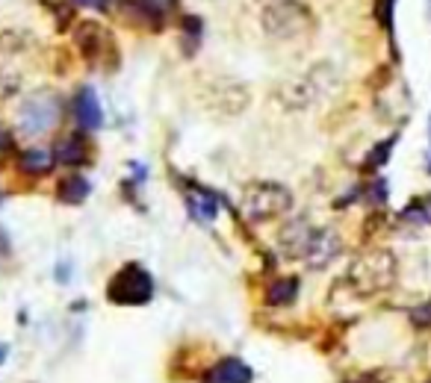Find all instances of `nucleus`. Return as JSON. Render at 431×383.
Instances as JSON below:
<instances>
[{
    "label": "nucleus",
    "mask_w": 431,
    "mask_h": 383,
    "mask_svg": "<svg viewBox=\"0 0 431 383\" xmlns=\"http://www.w3.org/2000/svg\"><path fill=\"white\" fill-rule=\"evenodd\" d=\"M54 165H56V156H54V151H47V147H27V151H21V156H18V169L30 177L51 174Z\"/></svg>",
    "instance_id": "12"
},
{
    "label": "nucleus",
    "mask_w": 431,
    "mask_h": 383,
    "mask_svg": "<svg viewBox=\"0 0 431 383\" xmlns=\"http://www.w3.org/2000/svg\"><path fill=\"white\" fill-rule=\"evenodd\" d=\"M106 298L119 307H142L154 298V277L139 262H127L106 283Z\"/></svg>",
    "instance_id": "5"
},
{
    "label": "nucleus",
    "mask_w": 431,
    "mask_h": 383,
    "mask_svg": "<svg viewBox=\"0 0 431 383\" xmlns=\"http://www.w3.org/2000/svg\"><path fill=\"white\" fill-rule=\"evenodd\" d=\"M299 298V280L296 277H281L266 289V304L269 307H287Z\"/></svg>",
    "instance_id": "14"
},
{
    "label": "nucleus",
    "mask_w": 431,
    "mask_h": 383,
    "mask_svg": "<svg viewBox=\"0 0 431 383\" xmlns=\"http://www.w3.org/2000/svg\"><path fill=\"white\" fill-rule=\"evenodd\" d=\"M54 156L56 162L68 165V169H80L83 162H89V142L80 133H68L54 145Z\"/></svg>",
    "instance_id": "11"
},
{
    "label": "nucleus",
    "mask_w": 431,
    "mask_h": 383,
    "mask_svg": "<svg viewBox=\"0 0 431 383\" xmlns=\"http://www.w3.org/2000/svg\"><path fill=\"white\" fill-rule=\"evenodd\" d=\"M260 27L269 38L278 42H296L313 33L316 18H313L310 6H305L301 0H275V3L263 6L260 12Z\"/></svg>",
    "instance_id": "3"
},
{
    "label": "nucleus",
    "mask_w": 431,
    "mask_h": 383,
    "mask_svg": "<svg viewBox=\"0 0 431 383\" xmlns=\"http://www.w3.org/2000/svg\"><path fill=\"white\" fill-rule=\"evenodd\" d=\"M426 169H428V174H431V153H428V160H426Z\"/></svg>",
    "instance_id": "24"
},
{
    "label": "nucleus",
    "mask_w": 431,
    "mask_h": 383,
    "mask_svg": "<svg viewBox=\"0 0 431 383\" xmlns=\"http://www.w3.org/2000/svg\"><path fill=\"white\" fill-rule=\"evenodd\" d=\"M139 6L145 9V15H148L156 27L178 12V0H139Z\"/></svg>",
    "instance_id": "17"
},
{
    "label": "nucleus",
    "mask_w": 431,
    "mask_h": 383,
    "mask_svg": "<svg viewBox=\"0 0 431 383\" xmlns=\"http://www.w3.org/2000/svg\"><path fill=\"white\" fill-rule=\"evenodd\" d=\"M74 121L80 130H97L104 124V110H101V101H97V92L92 86H83L80 92L74 95Z\"/></svg>",
    "instance_id": "9"
},
{
    "label": "nucleus",
    "mask_w": 431,
    "mask_h": 383,
    "mask_svg": "<svg viewBox=\"0 0 431 383\" xmlns=\"http://www.w3.org/2000/svg\"><path fill=\"white\" fill-rule=\"evenodd\" d=\"M410 324H414L417 330L431 328V301H426V304H419V307L410 310Z\"/></svg>",
    "instance_id": "20"
},
{
    "label": "nucleus",
    "mask_w": 431,
    "mask_h": 383,
    "mask_svg": "<svg viewBox=\"0 0 431 383\" xmlns=\"http://www.w3.org/2000/svg\"><path fill=\"white\" fill-rule=\"evenodd\" d=\"M186 203H189V212L195 215V219H201V221H210L213 215L219 212V201H216L210 192L189 195V198H186Z\"/></svg>",
    "instance_id": "15"
},
{
    "label": "nucleus",
    "mask_w": 431,
    "mask_h": 383,
    "mask_svg": "<svg viewBox=\"0 0 431 383\" xmlns=\"http://www.w3.org/2000/svg\"><path fill=\"white\" fill-rule=\"evenodd\" d=\"M92 192V183L86 180L83 174H65L60 183H56V198H60L62 203H83L86 198H89Z\"/></svg>",
    "instance_id": "13"
},
{
    "label": "nucleus",
    "mask_w": 431,
    "mask_h": 383,
    "mask_svg": "<svg viewBox=\"0 0 431 383\" xmlns=\"http://www.w3.org/2000/svg\"><path fill=\"white\" fill-rule=\"evenodd\" d=\"M0 203H3V195H0Z\"/></svg>",
    "instance_id": "25"
},
{
    "label": "nucleus",
    "mask_w": 431,
    "mask_h": 383,
    "mask_svg": "<svg viewBox=\"0 0 431 383\" xmlns=\"http://www.w3.org/2000/svg\"><path fill=\"white\" fill-rule=\"evenodd\" d=\"M399 277V260L393 257V251L387 248H372L364 251L360 257L351 260L349 271H346V283L351 286L355 295H378L387 292Z\"/></svg>",
    "instance_id": "1"
},
{
    "label": "nucleus",
    "mask_w": 431,
    "mask_h": 383,
    "mask_svg": "<svg viewBox=\"0 0 431 383\" xmlns=\"http://www.w3.org/2000/svg\"><path fill=\"white\" fill-rule=\"evenodd\" d=\"M6 360V345H0V362Z\"/></svg>",
    "instance_id": "23"
},
{
    "label": "nucleus",
    "mask_w": 431,
    "mask_h": 383,
    "mask_svg": "<svg viewBox=\"0 0 431 383\" xmlns=\"http://www.w3.org/2000/svg\"><path fill=\"white\" fill-rule=\"evenodd\" d=\"M313 236H316V227H313L307 219H292L283 224V230H281V251L287 254L290 260H305Z\"/></svg>",
    "instance_id": "8"
},
{
    "label": "nucleus",
    "mask_w": 431,
    "mask_h": 383,
    "mask_svg": "<svg viewBox=\"0 0 431 383\" xmlns=\"http://www.w3.org/2000/svg\"><path fill=\"white\" fill-rule=\"evenodd\" d=\"M393 6H396V0H378L375 3L378 24L387 29V36H393Z\"/></svg>",
    "instance_id": "19"
},
{
    "label": "nucleus",
    "mask_w": 431,
    "mask_h": 383,
    "mask_svg": "<svg viewBox=\"0 0 431 383\" xmlns=\"http://www.w3.org/2000/svg\"><path fill=\"white\" fill-rule=\"evenodd\" d=\"M74 3H80V6H95V9H101V12H106L110 0H74Z\"/></svg>",
    "instance_id": "22"
},
{
    "label": "nucleus",
    "mask_w": 431,
    "mask_h": 383,
    "mask_svg": "<svg viewBox=\"0 0 431 383\" xmlns=\"http://www.w3.org/2000/svg\"><path fill=\"white\" fill-rule=\"evenodd\" d=\"M62 121V97L51 92V88H36L24 97V103L15 112L18 133L27 139H38V136L56 130Z\"/></svg>",
    "instance_id": "4"
},
{
    "label": "nucleus",
    "mask_w": 431,
    "mask_h": 383,
    "mask_svg": "<svg viewBox=\"0 0 431 383\" xmlns=\"http://www.w3.org/2000/svg\"><path fill=\"white\" fill-rule=\"evenodd\" d=\"M74 45L83 53L86 62H104V59H115V38L104 24L97 21H80L74 27Z\"/></svg>",
    "instance_id": "6"
},
{
    "label": "nucleus",
    "mask_w": 431,
    "mask_h": 383,
    "mask_svg": "<svg viewBox=\"0 0 431 383\" xmlns=\"http://www.w3.org/2000/svg\"><path fill=\"white\" fill-rule=\"evenodd\" d=\"M15 147V142H12V133L6 130V127H0V162L9 156V151Z\"/></svg>",
    "instance_id": "21"
},
{
    "label": "nucleus",
    "mask_w": 431,
    "mask_h": 383,
    "mask_svg": "<svg viewBox=\"0 0 431 383\" xmlns=\"http://www.w3.org/2000/svg\"><path fill=\"white\" fill-rule=\"evenodd\" d=\"M18 88H21V77L15 71H9V68L0 65V101H6V97H12Z\"/></svg>",
    "instance_id": "18"
},
{
    "label": "nucleus",
    "mask_w": 431,
    "mask_h": 383,
    "mask_svg": "<svg viewBox=\"0 0 431 383\" xmlns=\"http://www.w3.org/2000/svg\"><path fill=\"white\" fill-rule=\"evenodd\" d=\"M426 383H431V380H426Z\"/></svg>",
    "instance_id": "26"
},
{
    "label": "nucleus",
    "mask_w": 431,
    "mask_h": 383,
    "mask_svg": "<svg viewBox=\"0 0 431 383\" xmlns=\"http://www.w3.org/2000/svg\"><path fill=\"white\" fill-rule=\"evenodd\" d=\"M292 210V192L275 180H251L240 192V212L248 221H275Z\"/></svg>",
    "instance_id": "2"
},
{
    "label": "nucleus",
    "mask_w": 431,
    "mask_h": 383,
    "mask_svg": "<svg viewBox=\"0 0 431 383\" xmlns=\"http://www.w3.org/2000/svg\"><path fill=\"white\" fill-rule=\"evenodd\" d=\"M251 380H254V371L240 357H224L204 375V383H251Z\"/></svg>",
    "instance_id": "10"
},
{
    "label": "nucleus",
    "mask_w": 431,
    "mask_h": 383,
    "mask_svg": "<svg viewBox=\"0 0 431 383\" xmlns=\"http://www.w3.org/2000/svg\"><path fill=\"white\" fill-rule=\"evenodd\" d=\"M396 142H399V133H393V136H387L384 142H378L375 147L369 151V156H366V162H364V171H378L381 165H384L387 160H390V151L396 147Z\"/></svg>",
    "instance_id": "16"
},
{
    "label": "nucleus",
    "mask_w": 431,
    "mask_h": 383,
    "mask_svg": "<svg viewBox=\"0 0 431 383\" xmlns=\"http://www.w3.org/2000/svg\"><path fill=\"white\" fill-rule=\"evenodd\" d=\"M340 254H342L340 233H334L331 227H316V236H313V242H310V251L305 254V262L313 271H325Z\"/></svg>",
    "instance_id": "7"
}]
</instances>
